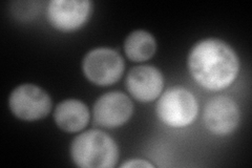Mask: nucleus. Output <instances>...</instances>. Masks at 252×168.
<instances>
[{"instance_id":"f257e3e1","label":"nucleus","mask_w":252,"mask_h":168,"mask_svg":"<svg viewBox=\"0 0 252 168\" xmlns=\"http://www.w3.org/2000/svg\"><path fill=\"white\" fill-rule=\"evenodd\" d=\"M188 68L192 78L204 89L220 91L238 77L239 58L231 47L216 38L196 43L188 56Z\"/></svg>"},{"instance_id":"f03ea898","label":"nucleus","mask_w":252,"mask_h":168,"mask_svg":"<svg viewBox=\"0 0 252 168\" xmlns=\"http://www.w3.org/2000/svg\"><path fill=\"white\" fill-rule=\"evenodd\" d=\"M70 155L74 162L83 168H112L119 159V149L107 134L91 130L74 139Z\"/></svg>"},{"instance_id":"7ed1b4c3","label":"nucleus","mask_w":252,"mask_h":168,"mask_svg":"<svg viewBox=\"0 0 252 168\" xmlns=\"http://www.w3.org/2000/svg\"><path fill=\"white\" fill-rule=\"evenodd\" d=\"M199 105L194 96L184 87H171L157 103V115L170 127L191 124L198 116Z\"/></svg>"},{"instance_id":"20e7f679","label":"nucleus","mask_w":252,"mask_h":168,"mask_svg":"<svg viewBox=\"0 0 252 168\" xmlns=\"http://www.w3.org/2000/svg\"><path fill=\"white\" fill-rule=\"evenodd\" d=\"M85 77L91 82L107 86L116 83L124 71L121 55L108 47H98L86 54L82 62Z\"/></svg>"},{"instance_id":"39448f33","label":"nucleus","mask_w":252,"mask_h":168,"mask_svg":"<svg viewBox=\"0 0 252 168\" xmlns=\"http://www.w3.org/2000/svg\"><path fill=\"white\" fill-rule=\"evenodd\" d=\"M9 105L12 113L25 121H37L50 114L52 99L35 84H22L12 92Z\"/></svg>"},{"instance_id":"423d86ee","label":"nucleus","mask_w":252,"mask_h":168,"mask_svg":"<svg viewBox=\"0 0 252 168\" xmlns=\"http://www.w3.org/2000/svg\"><path fill=\"white\" fill-rule=\"evenodd\" d=\"M133 111L132 102L128 96L121 92L107 93L94 105V120L106 129H116L126 123Z\"/></svg>"},{"instance_id":"0eeeda50","label":"nucleus","mask_w":252,"mask_h":168,"mask_svg":"<svg viewBox=\"0 0 252 168\" xmlns=\"http://www.w3.org/2000/svg\"><path fill=\"white\" fill-rule=\"evenodd\" d=\"M92 11L89 0H53L47 5L51 25L63 32L75 31L88 21Z\"/></svg>"},{"instance_id":"6e6552de","label":"nucleus","mask_w":252,"mask_h":168,"mask_svg":"<svg viewBox=\"0 0 252 168\" xmlns=\"http://www.w3.org/2000/svg\"><path fill=\"white\" fill-rule=\"evenodd\" d=\"M203 119L205 126L211 133L224 135L232 133L240 121L238 104L225 96L210 99L204 108Z\"/></svg>"},{"instance_id":"1a4fd4ad","label":"nucleus","mask_w":252,"mask_h":168,"mask_svg":"<svg viewBox=\"0 0 252 168\" xmlns=\"http://www.w3.org/2000/svg\"><path fill=\"white\" fill-rule=\"evenodd\" d=\"M164 85L161 71L151 66H140L129 70L126 77V87L133 98L149 102L159 97Z\"/></svg>"},{"instance_id":"9d476101","label":"nucleus","mask_w":252,"mask_h":168,"mask_svg":"<svg viewBox=\"0 0 252 168\" xmlns=\"http://www.w3.org/2000/svg\"><path fill=\"white\" fill-rule=\"evenodd\" d=\"M59 129L67 133L82 131L90 121V110L77 99H67L59 103L54 114Z\"/></svg>"},{"instance_id":"9b49d317","label":"nucleus","mask_w":252,"mask_h":168,"mask_svg":"<svg viewBox=\"0 0 252 168\" xmlns=\"http://www.w3.org/2000/svg\"><path fill=\"white\" fill-rule=\"evenodd\" d=\"M125 54L136 62H142L152 58L157 50L155 37L149 32L138 30L126 38L124 43Z\"/></svg>"},{"instance_id":"f8f14e48","label":"nucleus","mask_w":252,"mask_h":168,"mask_svg":"<svg viewBox=\"0 0 252 168\" xmlns=\"http://www.w3.org/2000/svg\"><path fill=\"white\" fill-rule=\"evenodd\" d=\"M122 168L124 167H140V168H144V167H154V165L152 163L147 162L146 160H141V159H133V160H129V161L125 162L121 165Z\"/></svg>"}]
</instances>
